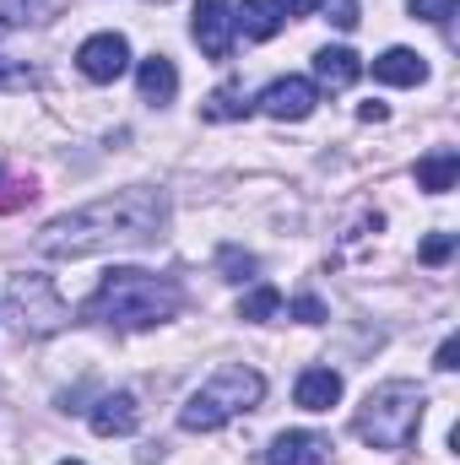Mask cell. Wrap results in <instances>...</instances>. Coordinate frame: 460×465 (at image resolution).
Masks as SVG:
<instances>
[{
    "instance_id": "cell-5",
    "label": "cell",
    "mask_w": 460,
    "mask_h": 465,
    "mask_svg": "<svg viewBox=\"0 0 460 465\" xmlns=\"http://www.w3.org/2000/svg\"><path fill=\"white\" fill-rule=\"evenodd\" d=\"M5 309L22 325V336H60L71 325V309H65L60 287L49 276H38V271H16L5 282Z\"/></svg>"
},
{
    "instance_id": "cell-4",
    "label": "cell",
    "mask_w": 460,
    "mask_h": 465,
    "mask_svg": "<svg viewBox=\"0 0 460 465\" xmlns=\"http://www.w3.org/2000/svg\"><path fill=\"white\" fill-rule=\"evenodd\" d=\"M423 390L406 384V379H390L379 390H368V401L357 406L352 417V433L368 444V450H406L423 428Z\"/></svg>"
},
{
    "instance_id": "cell-2",
    "label": "cell",
    "mask_w": 460,
    "mask_h": 465,
    "mask_svg": "<svg viewBox=\"0 0 460 465\" xmlns=\"http://www.w3.org/2000/svg\"><path fill=\"white\" fill-rule=\"evenodd\" d=\"M179 309H185L179 282L152 276L141 265H115V271H104V282L82 303V320L115 325V331H152V325H168Z\"/></svg>"
},
{
    "instance_id": "cell-9",
    "label": "cell",
    "mask_w": 460,
    "mask_h": 465,
    "mask_svg": "<svg viewBox=\"0 0 460 465\" xmlns=\"http://www.w3.org/2000/svg\"><path fill=\"white\" fill-rule=\"evenodd\" d=\"M331 439L325 433H309V428H293V433H276L271 450H265V465H325L331 460Z\"/></svg>"
},
{
    "instance_id": "cell-19",
    "label": "cell",
    "mask_w": 460,
    "mask_h": 465,
    "mask_svg": "<svg viewBox=\"0 0 460 465\" xmlns=\"http://www.w3.org/2000/svg\"><path fill=\"white\" fill-rule=\"evenodd\" d=\"M249 109H255V104L244 98V87H233V82H228V87H217V93L206 98V109H201V114H206V119H244Z\"/></svg>"
},
{
    "instance_id": "cell-25",
    "label": "cell",
    "mask_w": 460,
    "mask_h": 465,
    "mask_svg": "<svg viewBox=\"0 0 460 465\" xmlns=\"http://www.w3.org/2000/svg\"><path fill=\"white\" fill-rule=\"evenodd\" d=\"M434 368H439V373H455V368H460V341H455V336H450V341L439 347V357H434Z\"/></svg>"
},
{
    "instance_id": "cell-15",
    "label": "cell",
    "mask_w": 460,
    "mask_h": 465,
    "mask_svg": "<svg viewBox=\"0 0 460 465\" xmlns=\"http://www.w3.org/2000/svg\"><path fill=\"white\" fill-rule=\"evenodd\" d=\"M282 22H287L282 0H244V5L233 11V27H244V38H276Z\"/></svg>"
},
{
    "instance_id": "cell-21",
    "label": "cell",
    "mask_w": 460,
    "mask_h": 465,
    "mask_svg": "<svg viewBox=\"0 0 460 465\" xmlns=\"http://www.w3.org/2000/svg\"><path fill=\"white\" fill-rule=\"evenodd\" d=\"M406 11L423 16V22H434V27H450V16L460 11V0H406Z\"/></svg>"
},
{
    "instance_id": "cell-27",
    "label": "cell",
    "mask_w": 460,
    "mask_h": 465,
    "mask_svg": "<svg viewBox=\"0 0 460 465\" xmlns=\"http://www.w3.org/2000/svg\"><path fill=\"white\" fill-rule=\"evenodd\" d=\"M320 5H325V0H282V11H287V16H315Z\"/></svg>"
},
{
    "instance_id": "cell-18",
    "label": "cell",
    "mask_w": 460,
    "mask_h": 465,
    "mask_svg": "<svg viewBox=\"0 0 460 465\" xmlns=\"http://www.w3.org/2000/svg\"><path fill=\"white\" fill-rule=\"evenodd\" d=\"M60 0H0V27H33L55 11Z\"/></svg>"
},
{
    "instance_id": "cell-3",
    "label": "cell",
    "mask_w": 460,
    "mask_h": 465,
    "mask_svg": "<svg viewBox=\"0 0 460 465\" xmlns=\"http://www.w3.org/2000/svg\"><path fill=\"white\" fill-rule=\"evenodd\" d=\"M260 401H265V379H260L249 362H223V368L179 406V428H185V433H217V428H228L233 417L255 411Z\"/></svg>"
},
{
    "instance_id": "cell-14",
    "label": "cell",
    "mask_w": 460,
    "mask_h": 465,
    "mask_svg": "<svg viewBox=\"0 0 460 465\" xmlns=\"http://www.w3.org/2000/svg\"><path fill=\"white\" fill-rule=\"evenodd\" d=\"M357 76H363V60H357L352 49H342V44H336V49L325 44V49L315 54V82H320L325 93H346Z\"/></svg>"
},
{
    "instance_id": "cell-16",
    "label": "cell",
    "mask_w": 460,
    "mask_h": 465,
    "mask_svg": "<svg viewBox=\"0 0 460 465\" xmlns=\"http://www.w3.org/2000/svg\"><path fill=\"white\" fill-rule=\"evenodd\" d=\"M455 179H460V152L439 146V152L417 157V190H428V195H445V190H455Z\"/></svg>"
},
{
    "instance_id": "cell-22",
    "label": "cell",
    "mask_w": 460,
    "mask_h": 465,
    "mask_svg": "<svg viewBox=\"0 0 460 465\" xmlns=\"http://www.w3.org/2000/svg\"><path fill=\"white\" fill-rule=\"evenodd\" d=\"M217 260H223V271H228V282H249V276H255V271H260V265H255V254H244V249H223V254H217Z\"/></svg>"
},
{
    "instance_id": "cell-11",
    "label": "cell",
    "mask_w": 460,
    "mask_h": 465,
    "mask_svg": "<svg viewBox=\"0 0 460 465\" xmlns=\"http://www.w3.org/2000/svg\"><path fill=\"white\" fill-rule=\"evenodd\" d=\"M374 82H385V87H423L428 82V60L417 49H385L374 60Z\"/></svg>"
},
{
    "instance_id": "cell-26",
    "label": "cell",
    "mask_w": 460,
    "mask_h": 465,
    "mask_svg": "<svg viewBox=\"0 0 460 465\" xmlns=\"http://www.w3.org/2000/svg\"><path fill=\"white\" fill-rule=\"evenodd\" d=\"M336 27H357V0H336Z\"/></svg>"
},
{
    "instance_id": "cell-29",
    "label": "cell",
    "mask_w": 460,
    "mask_h": 465,
    "mask_svg": "<svg viewBox=\"0 0 460 465\" xmlns=\"http://www.w3.org/2000/svg\"><path fill=\"white\" fill-rule=\"evenodd\" d=\"M0 190H5V168H0Z\"/></svg>"
},
{
    "instance_id": "cell-24",
    "label": "cell",
    "mask_w": 460,
    "mask_h": 465,
    "mask_svg": "<svg viewBox=\"0 0 460 465\" xmlns=\"http://www.w3.org/2000/svg\"><path fill=\"white\" fill-rule=\"evenodd\" d=\"M293 320L298 325H325V303L320 298H293Z\"/></svg>"
},
{
    "instance_id": "cell-30",
    "label": "cell",
    "mask_w": 460,
    "mask_h": 465,
    "mask_svg": "<svg viewBox=\"0 0 460 465\" xmlns=\"http://www.w3.org/2000/svg\"><path fill=\"white\" fill-rule=\"evenodd\" d=\"M60 465H82V460H60Z\"/></svg>"
},
{
    "instance_id": "cell-23",
    "label": "cell",
    "mask_w": 460,
    "mask_h": 465,
    "mask_svg": "<svg viewBox=\"0 0 460 465\" xmlns=\"http://www.w3.org/2000/svg\"><path fill=\"white\" fill-rule=\"evenodd\" d=\"M450 254H455V232H434V238L417 249V260H423V265H445Z\"/></svg>"
},
{
    "instance_id": "cell-8",
    "label": "cell",
    "mask_w": 460,
    "mask_h": 465,
    "mask_svg": "<svg viewBox=\"0 0 460 465\" xmlns=\"http://www.w3.org/2000/svg\"><path fill=\"white\" fill-rule=\"evenodd\" d=\"M190 33L201 44V54L212 60H228L233 54V0H195V16H190Z\"/></svg>"
},
{
    "instance_id": "cell-13",
    "label": "cell",
    "mask_w": 460,
    "mask_h": 465,
    "mask_svg": "<svg viewBox=\"0 0 460 465\" xmlns=\"http://www.w3.org/2000/svg\"><path fill=\"white\" fill-rule=\"evenodd\" d=\"M135 87H141V104H152V109L174 104V93H179V71H174V60H168V54H152V60H141V71H135Z\"/></svg>"
},
{
    "instance_id": "cell-7",
    "label": "cell",
    "mask_w": 460,
    "mask_h": 465,
    "mask_svg": "<svg viewBox=\"0 0 460 465\" xmlns=\"http://www.w3.org/2000/svg\"><path fill=\"white\" fill-rule=\"evenodd\" d=\"M260 114H271V119H282V124H298V119H309L315 114V104H320V87L315 82H304V76H276L260 98Z\"/></svg>"
},
{
    "instance_id": "cell-28",
    "label": "cell",
    "mask_w": 460,
    "mask_h": 465,
    "mask_svg": "<svg viewBox=\"0 0 460 465\" xmlns=\"http://www.w3.org/2000/svg\"><path fill=\"white\" fill-rule=\"evenodd\" d=\"M385 114H390L385 104H363V109H357V119H363V124H385Z\"/></svg>"
},
{
    "instance_id": "cell-12",
    "label": "cell",
    "mask_w": 460,
    "mask_h": 465,
    "mask_svg": "<svg viewBox=\"0 0 460 465\" xmlns=\"http://www.w3.org/2000/svg\"><path fill=\"white\" fill-rule=\"evenodd\" d=\"M293 401H298L304 411H331V406L342 401V373H336V368H304L298 384H293Z\"/></svg>"
},
{
    "instance_id": "cell-10",
    "label": "cell",
    "mask_w": 460,
    "mask_h": 465,
    "mask_svg": "<svg viewBox=\"0 0 460 465\" xmlns=\"http://www.w3.org/2000/svg\"><path fill=\"white\" fill-rule=\"evenodd\" d=\"M87 422H93L98 439H130L141 428V406H135L130 390H115V395H98V406L87 411Z\"/></svg>"
},
{
    "instance_id": "cell-6",
    "label": "cell",
    "mask_w": 460,
    "mask_h": 465,
    "mask_svg": "<svg viewBox=\"0 0 460 465\" xmlns=\"http://www.w3.org/2000/svg\"><path fill=\"white\" fill-rule=\"evenodd\" d=\"M76 71H82L87 82H98V87L119 82V76L130 71V44H125V33H93V38L76 49Z\"/></svg>"
},
{
    "instance_id": "cell-17",
    "label": "cell",
    "mask_w": 460,
    "mask_h": 465,
    "mask_svg": "<svg viewBox=\"0 0 460 465\" xmlns=\"http://www.w3.org/2000/svg\"><path fill=\"white\" fill-rule=\"evenodd\" d=\"M282 314V292L271 287V282H260L255 292H244V303H238V320H249V325H265V320H276Z\"/></svg>"
},
{
    "instance_id": "cell-20",
    "label": "cell",
    "mask_w": 460,
    "mask_h": 465,
    "mask_svg": "<svg viewBox=\"0 0 460 465\" xmlns=\"http://www.w3.org/2000/svg\"><path fill=\"white\" fill-rule=\"evenodd\" d=\"M27 87H38V71L0 54V93H27Z\"/></svg>"
},
{
    "instance_id": "cell-1",
    "label": "cell",
    "mask_w": 460,
    "mask_h": 465,
    "mask_svg": "<svg viewBox=\"0 0 460 465\" xmlns=\"http://www.w3.org/2000/svg\"><path fill=\"white\" fill-rule=\"evenodd\" d=\"M163 217H168L163 195L146 190V184H130L119 195H104L93 206H76V212L55 217L49 228L33 238V249L49 254V260H87V254H104V249H125V243L157 238Z\"/></svg>"
}]
</instances>
